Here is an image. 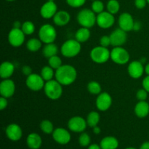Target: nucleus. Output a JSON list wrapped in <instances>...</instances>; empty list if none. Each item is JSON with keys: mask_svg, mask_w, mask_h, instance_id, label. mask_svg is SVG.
Wrapping results in <instances>:
<instances>
[{"mask_svg": "<svg viewBox=\"0 0 149 149\" xmlns=\"http://www.w3.org/2000/svg\"><path fill=\"white\" fill-rule=\"evenodd\" d=\"M55 79L63 86L70 85L76 81L77 71L74 66L71 65H63L55 70Z\"/></svg>", "mask_w": 149, "mask_h": 149, "instance_id": "obj_1", "label": "nucleus"}, {"mask_svg": "<svg viewBox=\"0 0 149 149\" xmlns=\"http://www.w3.org/2000/svg\"><path fill=\"white\" fill-rule=\"evenodd\" d=\"M44 91L48 98L52 100H56L62 95L63 85L56 79H52L45 82Z\"/></svg>", "mask_w": 149, "mask_h": 149, "instance_id": "obj_2", "label": "nucleus"}, {"mask_svg": "<svg viewBox=\"0 0 149 149\" xmlns=\"http://www.w3.org/2000/svg\"><path fill=\"white\" fill-rule=\"evenodd\" d=\"M81 43L77 39H68L62 45L61 48V54L65 58H74L81 52Z\"/></svg>", "mask_w": 149, "mask_h": 149, "instance_id": "obj_3", "label": "nucleus"}, {"mask_svg": "<svg viewBox=\"0 0 149 149\" xmlns=\"http://www.w3.org/2000/svg\"><path fill=\"white\" fill-rule=\"evenodd\" d=\"M96 20L95 13L90 9H83L77 15V21L81 27L92 28L96 23Z\"/></svg>", "mask_w": 149, "mask_h": 149, "instance_id": "obj_4", "label": "nucleus"}, {"mask_svg": "<svg viewBox=\"0 0 149 149\" xmlns=\"http://www.w3.org/2000/svg\"><path fill=\"white\" fill-rule=\"evenodd\" d=\"M90 58L95 63L103 64L107 62L111 58V52L108 47L97 46L90 51Z\"/></svg>", "mask_w": 149, "mask_h": 149, "instance_id": "obj_5", "label": "nucleus"}, {"mask_svg": "<svg viewBox=\"0 0 149 149\" xmlns=\"http://www.w3.org/2000/svg\"><path fill=\"white\" fill-rule=\"evenodd\" d=\"M57 37L56 29L50 24H44L39 30V39L45 44L54 43Z\"/></svg>", "mask_w": 149, "mask_h": 149, "instance_id": "obj_6", "label": "nucleus"}, {"mask_svg": "<svg viewBox=\"0 0 149 149\" xmlns=\"http://www.w3.org/2000/svg\"><path fill=\"white\" fill-rule=\"evenodd\" d=\"M111 59L118 65H125L130 61V54L122 47H114L111 51Z\"/></svg>", "mask_w": 149, "mask_h": 149, "instance_id": "obj_7", "label": "nucleus"}, {"mask_svg": "<svg viewBox=\"0 0 149 149\" xmlns=\"http://www.w3.org/2000/svg\"><path fill=\"white\" fill-rule=\"evenodd\" d=\"M26 84L28 88L30 89L32 91L36 92L44 89L45 81L41 75L32 73L26 78Z\"/></svg>", "mask_w": 149, "mask_h": 149, "instance_id": "obj_8", "label": "nucleus"}, {"mask_svg": "<svg viewBox=\"0 0 149 149\" xmlns=\"http://www.w3.org/2000/svg\"><path fill=\"white\" fill-rule=\"evenodd\" d=\"M26 34L23 33L21 29L13 28L10 31L8 34L9 43L14 47H18L23 45L25 42Z\"/></svg>", "mask_w": 149, "mask_h": 149, "instance_id": "obj_9", "label": "nucleus"}, {"mask_svg": "<svg viewBox=\"0 0 149 149\" xmlns=\"http://www.w3.org/2000/svg\"><path fill=\"white\" fill-rule=\"evenodd\" d=\"M115 22V17L113 14L108 11H103V13L97 14L96 23L100 28L103 29H108L111 27Z\"/></svg>", "mask_w": 149, "mask_h": 149, "instance_id": "obj_10", "label": "nucleus"}, {"mask_svg": "<svg viewBox=\"0 0 149 149\" xmlns=\"http://www.w3.org/2000/svg\"><path fill=\"white\" fill-rule=\"evenodd\" d=\"M87 120L81 116H74L68 122V127L74 132H82L87 127Z\"/></svg>", "mask_w": 149, "mask_h": 149, "instance_id": "obj_11", "label": "nucleus"}, {"mask_svg": "<svg viewBox=\"0 0 149 149\" xmlns=\"http://www.w3.org/2000/svg\"><path fill=\"white\" fill-rule=\"evenodd\" d=\"M111 42L113 47H122L125 45L127 39V32L121 29L120 28L115 29L110 35Z\"/></svg>", "mask_w": 149, "mask_h": 149, "instance_id": "obj_12", "label": "nucleus"}, {"mask_svg": "<svg viewBox=\"0 0 149 149\" xmlns=\"http://www.w3.org/2000/svg\"><path fill=\"white\" fill-rule=\"evenodd\" d=\"M112 104V97L106 92L98 95L96 99V107L100 111H106L109 110Z\"/></svg>", "mask_w": 149, "mask_h": 149, "instance_id": "obj_13", "label": "nucleus"}, {"mask_svg": "<svg viewBox=\"0 0 149 149\" xmlns=\"http://www.w3.org/2000/svg\"><path fill=\"white\" fill-rule=\"evenodd\" d=\"M15 91V84L13 80L6 79L0 83V94L2 97L9 98L14 95Z\"/></svg>", "mask_w": 149, "mask_h": 149, "instance_id": "obj_14", "label": "nucleus"}, {"mask_svg": "<svg viewBox=\"0 0 149 149\" xmlns=\"http://www.w3.org/2000/svg\"><path fill=\"white\" fill-rule=\"evenodd\" d=\"M58 12V7L55 1H48L42 6L40 9V14L43 18H53L55 15Z\"/></svg>", "mask_w": 149, "mask_h": 149, "instance_id": "obj_15", "label": "nucleus"}, {"mask_svg": "<svg viewBox=\"0 0 149 149\" xmlns=\"http://www.w3.org/2000/svg\"><path fill=\"white\" fill-rule=\"evenodd\" d=\"M118 22H119V28L127 32L133 30L135 21L132 16L130 13H124L121 14Z\"/></svg>", "mask_w": 149, "mask_h": 149, "instance_id": "obj_16", "label": "nucleus"}, {"mask_svg": "<svg viewBox=\"0 0 149 149\" xmlns=\"http://www.w3.org/2000/svg\"><path fill=\"white\" fill-rule=\"evenodd\" d=\"M128 74L132 78L139 79L143 74L145 68L141 61H135L131 62L128 65Z\"/></svg>", "mask_w": 149, "mask_h": 149, "instance_id": "obj_17", "label": "nucleus"}, {"mask_svg": "<svg viewBox=\"0 0 149 149\" xmlns=\"http://www.w3.org/2000/svg\"><path fill=\"white\" fill-rule=\"evenodd\" d=\"M52 137L58 143L61 145L67 144L71 141V135L69 132L62 127H58L54 130L52 132Z\"/></svg>", "mask_w": 149, "mask_h": 149, "instance_id": "obj_18", "label": "nucleus"}, {"mask_svg": "<svg viewBox=\"0 0 149 149\" xmlns=\"http://www.w3.org/2000/svg\"><path fill=\"white\" fill-rule=\"evenodd\" d=\"M7 138L13 141H17L21 138L23 132L20 127L17 124H10L6 128Z\"/></svg>", "mask_w": 149, "mask_h": 149, "instance_id": "obj_19", "label": "nucleus"}, {"mask_svg": "<svg viewBox=\"0 0 149 149\" xmlns=\"http://www.w3.org/2000/svg\"><path fill=\"white\" fill-rule=\"evenodd\" d=\"M71 20V15L65 10H59L53 17V22L56 26H64L68 24Z\"/></svg>", "mask_w": 149, "mask_h": 149, "instance_id": "obj_20", "label": "nucleus"}, {"mask_svg": "<svg viewBox=\"0 0 149 149\" xmlns=\"http://www.w3.org/2000/svg\"><path fill=\"white\" fill-rule=\"evenodd\" d=\"M15 66L10 61H4L0 65V77L3 79H9L13 74Z\"/></svg>", "mask_w": 149, "mask_h": 149, "instance_id": "obj_21", "label": "nucleus"}, {"mask_svg": "<svg viewBox=\"0 0 149 149\" xmlns=\"http://www.w3.org/2000/svg\"><path fill=\"white\" fill-rule=\"evenodd\" d=\"M26 143L31 149H39L42 143V138L37 133H31L28 135Z\"/></svg>", "mask_w": 149, "mask_h": 149, "instance_id": "obj_22", "label": "nucleus"}, {"mask_svg": "<svg viewBox=\"0 0 149 149\" xmlns=\"http://www.w3.org/2000/svg\"><path fill=\"white\" fill-rule=\"evenodd\" d=\"M135 113L139 118L146 117L149 113V104L146 100L139 101L135 107Z\"/></svg>", "mask_w": 149, "mask_h": 149, "instance_id": "obj_23", "label": "nucleus"}, {"mask_svg": "<svg viewBox=\"0 0 149 149\" xmlns=\"http://www.w3.org/2000/svg\"><path fill=\"white\" fill-rule=\"evenodd\" d=\"M100 146L101 149H116L119 146V141L114 137L108 136L102 139Z\"/></svg>", "mask_w": 149, "mask_h": 149, "instance_id": "obj_24", "label": "nucleus"}, {"mask_svg": "<svg viewBox=\"0 0 149 149\" xmlns=\"http://www.w3.org/2000/svg\"><path fill=\"white\" fill-rule=\"evenodd\" d=\"M90 37V31L88 28L81 27L76 32L75 39L80 43H84V42L88 41Z\"/></svg>", "mask_w": 149, "mask_h": 149, "instance_id": "obj_25", "label": "nucleus"}, {"mask_svg": "<svg viewBox=\"0 0 149 149\" xmlns=\"http://www.w3.org/2000/svg\"><path fill=\"white\" fill-rule=\"evenodd\" d=\"M58 52V48L57 45L54 43L45 44L43 49H42V53L43 55L46 58L49 59L51 57L54 55H57Z\"/></svg>", "mask_w": 149, "mask_h": 149, "instance_id": "obj_26", "label": "nucleus"}, {"mask_svg": "<svg viewBox=\"0 0 149 149\" xmlns=\"http://www.w3.org/2000/svg\"><path fill=\"white\" fill-rule=\"evenodd\" d=\"M42 46V42L39 39L32 38L30 39L26 43V48L29 51L32 52H37L41 49Z\"/></svg>", "mask_w": 149, "mask_h": 149, "instance_id": "obj_27", "label": "nucleus"}, {"mask_svg": "<svg viewBox=\"0 0 149 149\" xmlns=\"http://www.w3.org/2000/svg\"><path fill=\"white\" fill-rule=\"evenodd\" d=\"M87 125L90 127H94L97 126V124L100 122V115L97 111H91L87 117Z\"/></svg>", "mask_w": 149, "mask_h": 149, "instance_id": "obj_28", "label": "nucleus"}, {"mask_svg": "<svg viewBox=\"0 0 149 149\" xmlns=\"http://www.w3.org/2000/svg\"><path fill=\"white\" fill-rule=\"evenodd\" d=\"M55 74V72H54L53 68L49 66V65H46V66H44L42 68L40 75L42 76V77L45 81H48L53 79Z\"/></svg>", "mask_w": 149, "mask_h": 149, "instance_id": "obj_29", "label": "nucleus"}, {"mask_svg": "<svg viewBox=\"0 0 149 149\" xmlns=\"http://www.w3.org/2000/svg\"><path fill=\"white\" fill-rule=\"evenodd\" d=\"M87 90L90 94L93 95H99L101 93V86L97 81H92L87 84Z\"/></svg>", "mask_w": 149, "mask_h": 149, "instance_id": "obj_30", "label": "nucleus"}, {"mask_svg": "<svg viewBox=\"0 0 149 149\" xmlns=\"http://www.w3.org/2000/svg\"><path fill=\"white\" fill-rule=\"evenodd\" d=\"M40 129L45 134H51L54 131L53 124L47 119H45L40 124Z\"/></svg>", "mask_w": 149, "mask_h": 149, "instance_id": "obj_31", "label": "nucleus"}, {"mask_svg": "<svg viewBox=\"0 0 149 149\" xmlns=\"http://www.w3.org/2000/svg\"><path fill=\"white\" fill-rule=\"evenodd\" d=\"M21 30L26 35H31L35 31V26L33 22L26 20L22 24Z\"/></svg>", "mask_w": 149, "mask_h": 149, "instance_id": "obj_32", "label": "nucleus"}, {"mask_svg": "<svg viewBox=\"0 0 149 149\" xmlns=\"http://www.w3.org/2000/svg\"><path fill=\"white\" fill-rule=\"evenodd\" d=\"M120 4L117 0H109L107 3V10L111 14L115 15L119 11Z\"/></svg>", "mask_w": 149, "mask_h": 149, "instance_id": "obj_33", "label": "nucleus"}, {"mask_svg": "<svg viewBox=\"0 0 149 149\" xmlns=\"http://www.w3.org/2000/svg\"><path fill=\"white\" fill-rule=\"evenodd\" d=\"M48 63H49V65L52 67L54 70H57L62 65V60L58 55H54V56L51 57L48 60Z\"/></svg>", "mask_w": 149, "mask_h": 149, "instance_id": "obj_34", "label": "nucleus"}, {"mask_svg": "<svg viewBox=\"0 0 149 149\" xmlns=\"http://www.w3.org/2000/svg\"><path fill=\"white\" fill-rule=\"evenodd\" d=\"M91 8L95 13L100 14L104 11V4L100 0H95L92 3Z\"/></svg>", "mask_w": 149, "mask_h": 149, "instance_id": "obj_35", "label": "nucleus"}, {"mask_svg": "<svg viewBox=\"0 0 149 149\" xmlns=\"http://www.w3.org/2000/svg\"><path fill=\"white\" fill-rule=\"evenodd\" d=\"M90 135L87 133H81L80 135L79 138V143L80 146L83 147H86L87 146H89V144L90 143Z\"/></svg>", "mask_w": 149, "mask_h": 149, "instance_id": "obj_36", "label": "nucleus"}, {"mask_svg": "<svg viewBox=\"0 0 149 149\" xmlns=\"http://www.w3.org/2000/svg\"><path fill=\"white\" fill-rule=\"evenodd\" d=\"M66 2L70 7L78 8L85 4L86 0H66Z\"/></svg>", "mask_w": 149, "mask_h": 149, "instance_id": "obj_37", "label": "nucleus"}, {"mask_svg": "<svg viewBox=\"0 0 149 149\" xmlns=\"http://www.w3.org/2000/svg\"><path fill=\"white\" fill-rule=\"evenodd\" d=\"M148 92L145 90V89H141V90H138L136 94V97L139 101H143V100H146L147 97H148Z\"/></svg>", "mask_w": 149, "mask_h": 149, "instance_id": "obj_38", "label": "nucleus"}, {"mask_svg": "<svg viewBox=\"0 0 149 149\" xmlns=\"http://www.w3.org/2000/svg\"><path fill=\"white\" fill-rule=\"evenodd\" d=\"M100 46L104 47H108L110 45H111V42L110 36H103L100 39Z\"/></svg>", "mask_w": 149, "mask_h": 149, "instance_id": "obj_39", "label": "nucleus"}, {"mask_svg": "<svg viewBox=\"0 0 149 149\" xmlns=\"http://www.w3.org/2000/svg\"><path fill=\"white\" fill-rule=\"evenodd\" d=\"M147 3V0H135V5L138 9H143Z\"/></svg>", "mask_w": 149, "mask_h": 149, "instance_id": "obj_40", "label": "nucleus"}, {"mask_svg": "<svg viewBox=\"0 0 149 149\" xmlns=\"http://www.w3.org/2000/svg\"><path fill=\"white\" fill-rule=\"evenodd\" d=\"M7 105H8L7 98L1 96L0 97V110L3 111L4 109H5L7 107Z\"/></svg>", "mask_w": 149, "mask_h": 149, "instance_id": "obj_41", "label": "nucleus"}, {"mask_svg": "<svg viewBox=\"0 0 149 149\" xmlns=\"http://www.w3.org/2000/svg\"><path fill=\"white\" fill-rule=\"evenodd\" d=\"M142 85L143 89H145L147 92L149 93V76L147 75V77H146L143 79L142 82Z\"/></svg>", "mask_w": 149, "mask_h": 149, "instance_id": "obj_42", "label": "nucleus"}, {"mask_svg": "<svg viewBox=\"0 0 149 149\" xmlns=\"http://www.w3.org/2000/svg\"><path fill=\"white\" fill-rule=\"evenodd\" d=\"M22 72H23V74H25V75L28 77V76L32 74V69L29 65H24L23 68H22Z\"/></svg>", "mask_w": 149, "mask_h": 149, "instance_id": "obj_43", "label": "nucleus"}, {"mask_svg": "<svg viewBox=\"0 0 149 149\" xmlns=\"http://www.w3.org/2000/svg\"><path fill=\"white\" fill-rule=\"evenodd\" d=\"M141 28V24L140 22L136 21L135 22V24H134V28L133 30L134 31H139Z\"/></svg>", "mask_w": 149, "mask_h": 149, "instance_id": "obj_44", "label": "nucleus"}, {"mask_svg": "<svg viewBox=\"0 0 149 149\" xmlns=\"http://www.w3.org/2000/svg\"><path fill=\"white\" fill-rule=\"evenodd\" d=\"M140 149H149V142L148 141L143 143L141 145Z\"/></svg>", "mask_w": 149, "mask_h": 149, "instance_id": "obj_45", "label": "nucleus"}, {"mask_svg": "<svg viewBox=\"0 0 149 149\" xmlns=\"http://www.w3.org/2000/svg\"><path fill=\"white\" fill-rule=\"evenodd\" d=\"M22 24L20 23V21H15L13 24V28H16V29H21Z\"/></svg>", "mask_w": 149, "mask_h": 149, "instance_id": "obj_46", "label": "nucleus"}, {"mask_svg": "<svg viewBox=\"0 0 149 149\" xmlns=\"http://www.w3.org/2000/svg\"><path fill=\"white\" fill-rule=\"evenodd\" d=\"M100 128L99 127L97 126H95L93 127V132H94L95 134H96V135H97V134H100Z\"/></svg>", "mask_w": 149, "mask_h": 149, "instance_id": "obj_47", "label": "nucleus"}, {"mask_svg": "<svg viewBox=\"0 0 149 149\" xmlns=\"http://www.w3.org/2000/svg\"><path fill=\"white\" fill-rule=\"evenodd\" d=\"M88 149H101V148H100V146H99L97 144H92L89 146Z\"/></svg>", "mask_w": 149, "mask_h": 149, "instance_id": "obj_48", "label": "nucleus"}, {"mask_svg": "<svg viewBox=\"0 0 149 149\" xmlns=\"http://www.w3.org/2000/svg\"><path fill=\"white\" fill-rule=\"evenodd\" d=\"M145 72H146V74H147V75L149 76V63L146 64V67H145Z\"/></svg>", "mask_w": 149, "mask_h": 149, "instance_id": "obj_49", "label": "nucleus"}, {"mask_svg": "<svg viewBox=\"0 0 149 149\" xmlns=\"http://www.w3.org/2000/svg\"><path fill=\"white\" fill-rule=\"evenodd\" d=\"M125 149H135V148H132V147H130V148H125Z\"/></svg>", "mask_w": 149, "mask_h": 149, "instance_id": "obj_50", "label": "nucleus"}, {"mask_svg": "<svg viewBox=\"0 0 149 149\" xmlns=\"http://www.w3.org/2000/svg\"><path fill=\"white\" fill-rule=\"evenodd\" d=\"M7 1H15V0H7Z\"/></svg>", "mask_w": 149, "mask_h": 149, "instance_id": "obj_51", "label": "nucleus"}, {"mask_svg": "<svg viewBox=\"0 0 149 149\" xmlns=\"http://www.w3.org/2000/svg\"><path fill=\"white\" fill-rule=\"evenodd\" d=\"M48 1H54V0H48Z\"/></svg>", "mask_w": 149, "mask_h": 149, "instance_id": "obj_52", "label": "nucleus"}, {"mask_svg": "<svg viewBox=\"0 0 149 149\" xmlns=\"http://www.w3.org/2000/svg\"><path fill=\"white\" fill-rule=\"evenodd\" d=\"M147 2H148V4H149V0H147Z\"/></svg>", "mask_w": 149, "mask_h": 149, "instance_id": "obj_53", "label": "nucleus"}, {"mask_svg": "<svg viewBox=\"0 0 149 149\" xmlns=\"http://www.w3.org/2000/svg\"><path fill=\"white\" fill-rule=\"evenodd\" d=\"M92 1H95V0H92Z\"/></svg>", "mask_w": 149, "mask_h": 149, "instance_id": "obj_54", "label": "nucleus"}]
</instances>
